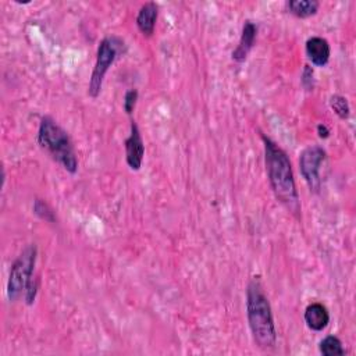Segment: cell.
Segmentation results:
<instances>
[{"mask_svg":"<svg viewBox=\"0 0 356 356\" xmlns=\"http://www.w3.org/2000/svg\"><path fill=\"white\" fill-rule=\"evenodd\" d=\"M265 163L270 187L276 199L295 217H301V200L288 155L274 141L262 135Z\"/></svg>","mask_w":356,"mask_h":356,"instance_id":"cell-1","label":"cell"},{"mask_svg":"<svg viewBox=\"0 0 356 356\" xmlns=\"http://www.w3.org/2000/svg\"><path fill=\"white\" fill-rule=\"evenodd\" d=\"M261 277H252L247 287V316L252 338L261 349H272L277 344V330L272 305L265 294Z\"/></svg>","mask_w":356,"mask_h":356,"instance_id":"cell-2","label":"cell"},{"mask_svg":"<svg viewBox=\"0 0 356 356\" xmlns=\"http://www.w3.org/2000/svg\"><path fill=\"white\" fill-rule=\"evenodd\" d=\"M38 144L48 152L53 160L63 166V169L75 174L78 171V159L68 133L57 124L50 115H44L38 130Z\"/></svg>","mask_w":356,"mask_h":356,"instance_id":"cell-3","label":"cell"},{"mask_svg":"<svg viewBox=\"0 0 356 356\" xmlns=\"http://www.w3.org/2000/svg\"><path fill=\"white\" fill-rule=\"evenodd\" d=\"M124 49H126L124 41L115 35L106 37L100 41L96 52V63L88 86V93L91 97L96 99L100 95L103 81L109 68L114 64L118 55H122L124 52Z\"/></svg>","mask_w":356,"mask_h":356,"instance_id":"cell-4","label":"cell"},{"mask_svg":"<svg viewBox=\"0 0 356 356\" xmlns=\"http://www.w3.org/2000/svg\"><path fill=\"white\" fill-rule=\"evenodd\" d=\"M37 256L38 250L37 245L32 244L27 247L15 261L8 281V297L10 301H17L23 295V292H26L30 280L35 274Z\"/></svg>","mask_w":356,"mask_h":356,"instance_id":"cell-5","label":"cell"},{"mask_svg":"<svg viewBox=\"0 0 356 356\" xmlns=\"http://www.w3.org/2000/svg\"><path fill=\"white\" fill-rule=\"evenodd\" d=\"M327 159L326 151L320 145H310L305 148L299 156L301 174L309 189L315 194L321 189V166Z\"/></svg>","mask_w":356,"mask_h":356,"instance_id":"cell-6","label":"cell"},{"mask_svg":"<svg viewBox=\"0 0 356 356\" xmlns=\"http://www.w3.org/2000/svg\"><path fill=\"white\" fill-rule=\"evenodd\" d=\"M126 148V162L129 167L133 171H140L144 163V156H145V145L144 140L140 131V127L135 120H131L130 126V135L124 142Z\"/></svg>","mask_w":356,"mask_h":356,"instance_id":"cell-7","label":"cell"},{"mask_svg":"<svg viewBox=\"0 0 356 356\" xmlns=\"http://www.w3.org/2000/svg\"><path fill=\"white\" fill-rule=\"evenodd\" d=\"M258 37V26L251 21L247 20L244 27H243V32H241V38L238 45L232 50V60L235 63H244L248 57V55L251 53V50L255 46V41Z\"/></svg>","mask_w":356,"mask_h":356,"instance_id":"cell-8","label":"cell"},{"mask_svg":"<svg viewBox=\"0 0 356 356\" xmlns=\"http://www.w3.org/2000/svg\"><path fill=\"white\" fill-rule=\"evenodd\" d=\"M305 52L309 62L316 67H324L330 62L331 48L327 39L321 37H312L306 41Z\"/></svg>","mask_w":356,"mask_h":356,"instance_id":"cell-9","label":"cell"},{"mask_svg":"<svg viewBox=\"0 0 356 356\" xmlns=\"http://www.w3.org/2000/svg\"><path fill=\"white\" fill-rule=\"evenodd\" d=\"M303 319L312 331H323L330 323V313L323 303L313 302L306 306Z\"/></svg>","mask_w":356,"mask_h":356,"instance_id":"cell-10","label":"cell"},{"mask_svg":"<svg viewBox=\"0 0 356 356\" xmlns=\"http://www.w3.org/2000/svg\"><path fill=\"white\" fill-rule=\"evenodd\" d=\"M159 17V6L155 2L145 3L137 16V27L144 37H152Z\"/></svg>","mask_w":356,"mask_h":356,"instance_id":"cell-11","label":"cell"},{"mask_svg":"<svg viewBox=\"0 0 356 356\" xmlns=\"http://www.w3.org/2000/svg\"><path fill=\"white\" fill-rule=\"evenodd\" d=\"M288 13L298 19H309L317 15L320 3L316 0H288L285 2Z\"/></svg>","mask_w":356,"mask_h":356,"instance_id":"cell-12","label":"cell"},{"mask_svg":"<svg viewBox=\"0 0 356 356\" xmlns=\"http://www.w3.org/2000/svg\"><path fill=\"white\" fill-rule=\"evenodd\" d=\"M319 350L324 356H342L345 355V349L342 346V341L335 335H327L319 344Z\"/></svg>","mask_w":356,"mask_h":356,"instance_id":"cell-13","label":"cell"},{"mask_svg":"<svg viewBox=\"0 0 356 356\" xmlns=\"http://www.w3.org/2000/svg\"><path fill=\"white\" fill-rule=\"evenodd\" d=\"M330 106L341 120H346L350 115V106L348 103V99L342 95H332L330 97Z\"/></svg>","mask_w":356,"mask_h":356,"instance_id":"cell-14","label":"cell"},{"mask_svg":"<svg viewBox=\"0 0 356 356\" xmlns=\"http://www.w3.org/2000/svg\"><path fill=\"white\" fill-rule=\"evenodd\" d=\"M34 213L44 221L48 223H56V214L53 209L44 200V199H35L34 202Z\"/></svg>","mask_w":356,"mask_h":356,"instance_id":"cell-15","label":"cell"},{"mask_svg":"<svg viewBox=\"0 0 356 356\" xmlns=\"http://www.w3.org/2000/svg\"><path fill=\"white\" fill-rule=\"evenodd\" d=\"M138 97H140V92L138 89H130L126 92V96H124V111L127 114H133L134 110H135V106H137V102H138Z\"/></svg>","mask_w":356,"mask_h":356,"instance_id":"cell-16","label":"cell"},{"mask_svg":"<svg viewBox=\"0 0 356 356\" xmlns=\"http://www.w3.org/2000/svg\"><path fill=\"white\" fill-rule=\"evenodd\" d=\"M38 288H39V279H38V276L34 274V277L30 280V283L27 285V290L24 292V298H26L27 305H32L35 302V298H37V294H38Z\"/></svg>","mask_w":356,"mask_h":356,"instance_id":"cell-17","label":"cell"},{"mask_svg":"<svg viewBox=\"0 0 356 356\" xmlns=\"http://www.w3.org/2000/svg\"><path fill=\"white\" fill-rule=\"evenodd\" d=\"M301 84L306 91H313L315 88V71L309 64L303 67V71L301 75Z\"/></svg>","mask_w":356,"mask_h":356,"instance_id":"cell-18","label":"cell"},{"mask_svg":"<svg viewBox=\"0 0 356 356\" xmlns=\"http://www.w3.org/2000/svg\"><path fill=\"white\" fill-rule=\"evenodd\" d=\"M317 134L321 140H327L331 133H330V129L326 124H319L317 126Z\"/></svg>","mask_w":356,"mask_h":356,"instance_id":"cell-19","label":"cell"}]
</instances>
